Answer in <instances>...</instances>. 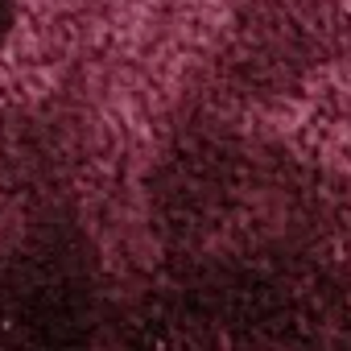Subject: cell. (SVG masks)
Instances as JSON below:
<instances>
[{"instance_id": "1", "label": "cell", "mask_w": 351, "mask_h": 351, "mask_svg": "<svg viewBox=\"0 0 351 351\" xmlns=\"http://www.w3.org/2000/svg\"><path fill=\"white\" fill-rule=\"evenodd\" d=\"M13 21H17V0H0V42L9 38Z\"/></svg>"}]
</instances>
